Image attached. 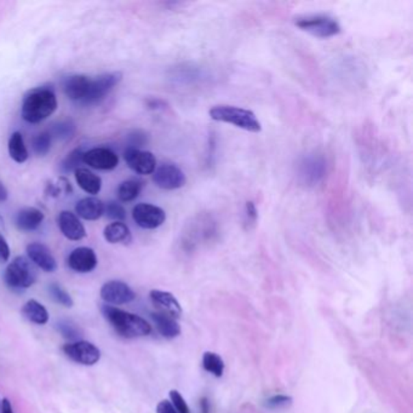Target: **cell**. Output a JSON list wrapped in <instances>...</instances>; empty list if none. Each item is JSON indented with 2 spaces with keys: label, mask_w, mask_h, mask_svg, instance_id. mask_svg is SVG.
I'll use <instances>...</instances> for the list:
<instances>
[{
  "label": "cell",
  "mask_w": 413,
  "mask_h": 413,
  "mask_svg": "<svg viewBox=\"0 0 413 413\" xmlns=\"http://www.w3.org/2000/svg\"><path fill=\"white\" fill-rule=\"evenodd\" d=\"M57 97L53 89L42 86L27 92L22 102L21 116L29 124H39L57 109Z\"/></svg>",
  "instance_id": "6da1fadb"
},
{
  "label": "cell",
  "mask_w": 413,
  "mask_h": 413,
  "mask_svg": "<svg viewBox=\"0 0 413 413\" xmlns=\"http://www.w3.org/2000/svg\"><path fill=\"white\" fill-rule=\"evenodd\" d=\"M101 312L111 328L125 338L146 337L152 332V326L146 319L138 317L133 312H125L120 308L103 304Z\"/></svg>",
  "instance_id": "7a4b0ae2"
},
{
  "label": "cell",
  "mask_w": 413,
  "mask_h": 413,
  "mask_svg": "<svg viewBox=\"0 0 413 413\" xmlns=\"http://www.w3.org/2000/svg\"><path fill=\"white\" fill-rule=\"evenodd\" d=\"M209 114H210V118L216 122L232 124L234 126L243 129L250 133L262 131V125H261L258 118L256 117L254 111L245 109V108L221 105V106L212 107Z\"/></svg>",
  "instance_id": "3957f363"
},
{
  "label": "cell",
  "mask_w": 413,
  "mask_h": 413,
  "mask_svg": "<svg viewBox=\"0 0 413 413\" xmlns=\"http://www.w3.org/2000/svg\"><path fill=\"white\" fill-rule=\"evenodd\" d=\"M4 280L12 290H26L34 285L37 280V271L31 261L18 256L6 267Z\"/></svg>",
  "instance_id": "277c9868"
},
{
  "label": "cell",
  "mask_w": 413,
  "mask_h": 413,
  "mask_svg": "<svg viewBox=\"0 0 413 413\" xmlns=\"http://www.w3.org/2000/svg\"><path fill=\"white\" fill-rule=\"evenodd\" d=\"M296 26L304 32L312 34L314 37L326 38L338 36L341 26L337 20L329 15H310V16L298 17L296 18Z\"/></svg>",
  "instance_id": "5b68a950"
},
{
  "label": "cell",
  "mask_w": 413,
  "mask_h": 413,
  "mask_svg": "<svg viewBox=\"0 0 413 413\" xmlns=\"http://www.w3.org/2000/svg\"><path fill=\"white\" fill-rule=\"evenodd\" d=\"M62 350L67 358L80 365L94 366L101 359V350L88 341L69 342Z\"/></svg>",
  "instance_id": "8992f818"
},
{
  "label": "cell",
  "mask_w": 413,
  "mask_h": 413,
  "mask_svg": "<svg viewBox=\"0 0 413 413\" xmlns=\"http://www.w3.org/2000/svg\"><path fill=\"white\" fill-rule=\"evenodd\" d=\"M154 183L165 191L180 189L186 185L187 178L185 172L172 163H164L159 165L153 174Z\"/></svg>",
  "instance_id": "52a82bcc"
},
{
  "label": "cell",
  "mask_w": 413,
  "mask_h": 413,
  "mask_svg": "<svg viewBox=\"0 0 413 413\" xmlns=\"http://www.w3.org/2000/svg\"><path fill=\"white\" fill-rule=\"evenodd\" d=\"M122 80V75L120 72L105 73L96 77L95 79L91 78L89 94L85 105H95L101 102Z\"/></svg>",
  "instance_id": "ba28073f"
},
{
  "label": "cell",
  "mask_w": 413,
  "mask_h": 413,
  "mask_svg": "<svg viewBox=\"0 0 413 413\" xmlns=\"http://www.w3.org/2000/svg\"><path fill=\"white\" fill-rule=\"evenodd\" d=\"M133 218L138 227L157 229L165 222L166 213L161 207L148 202H141L133 207Z\"/></svg>",
  "instance_id": "9c48e42d"
},
{
  "label": "cell",
  "mask_w": 413,
  "mask_h": 413,
  "mask_svg": "<svg viewBox=\"0 0 413 413\" xmlns=\"http://www.w3.org/2000/svg\"><path fill=\"white\" fill-rule=\"evenodd\" d=\"M100 296L107 304L122 306L133 302L136 298V293L125 282L119 280L107 281L103 284L100 291Z\"/></svg>",
  "instance_id": "30bf717a"
},
{
  "label": "cell",
  "mask_w": 413,
  "mask_h": 413,
  "mask_svg": "<svg viewBox=\"0 0 413 413\" xmlns=\"http://www.w3.org/2000/svg\"><path fill=\"white\" fill-rule=\"evenodd\" d=\"M127 166L138 175H152L157 169V159L153 153L141 149L127 148L124 153Z\"/></svg>",
  "instance_id": "8fae6325"
},
{
  "label": "cell",
  "mask_w": 413,
  "mask_h": 413,
  "mask_svg": "<svg viewBox=\"0 0 413 413\" xmlns=\"http://www.w3.org/2000/svg\"><path fill=\"white\" fill-rule=\"evenodd\" d=\"M83 163L92 169L109 171V170H114L117 168L119 164V158L111 149L96 147V148L85 152L83 155Z\"/></svg>",
  "instance_id": "7c38bea8"
},
{
  "label": "cell",
  "mask_w": 413,
  "mask_h": 413,
  "mask_svg": "<svg viewBox=\"0 0 413 413\" xmlns=\"http://www.w3.org/2000/svg\"><path fill=\"white\" fill-rule=\"evenodd\" d=\"M26 252L28 260L44 271L53 273L57 269L56 258L53 257V252L46 245L42 243H32L27 246Z\"/></svg>",
  "instance_id": "4fadbf2b"
},
{
  "label": "cell",
  "mask_w": 413,
  "mask_h": 413,
  "mask_svg": "<svg viewBox=\"0 0 413 413\" xmlns=\"http://www.w3.org/2000/svg\"><path fill=\"white\" fill-rule=\"evenodd\" d=\"M90 81L91 78L88 75H70L64 81V95L67 96L70 101L85 105L89 94Z\"/></svg>",
  "instance_id": "5bb4252c"
},
{
  "label": "cell",
  "mask_w": 413,
  "mask_h": 413,
  "mask_svg": "<svg viewBox=\"0 0 413 413\" xmlns=\"http://www.w3.org/2000/svg\"><path fill=\"white\" fill-rule=\"evenodd\" d=\"M97 263L95 251L86 246L73 250L69 254V268L77 273H90L97 267Z\"/></svg>",
  "instance_id": "9a60e30c"
},
{
  "label": "cell",
  "mask_w": 413,
  "mask_h": 413,
  "mask_svg": "<svg viewBox=\"0 0 413 413\" xmlns=\"http://www.w3.org/2000/svg\"><path fill=\"white\" fill-rule=\"evenodd\" d=\"M59 227L64 237L72 241H79L86 237V229L73 212L62 211L59 213Z\"/></svg>",
  "instance_id": "2e32d148"
},
{
  "label": "cell",
  "mask_w": 413,
  "mask_h": 413,
  "mask_svg": "<svg viewBox=\"0 0 413 413\" xmlns=\"http://www.w3.org/2000/svg\"><path fill=\"white\" fill-rule=\"evenodd\" d=\"M149 297L154 306L159 309V312L169 314L176 319L182 315V307L172 293L161 290H152L149 292Z\"/></svg>",
  "instance_id": "e0dca14e"
},
{
  "label": "cell",
  "mask_w": 413,
  "mask_h": 413,
  "mask_svg": "<svg viewBox=\"0 0 413 413\" xmlns=\"http://www.w3.org/2000/svg\"><path fill=\"white\" fill-rule=\"evenodd\" d=\"M301 166V176L306 183L314 186L323 180L326 172V161L319 155H312L303 161Z\"/></svg>",
  "instance_id": "ac0fdd59"
},
{
  "label": "cell",
  "mask_w": 413,
  "mask_h": 413,
  "mask_svg": "<svg viewBox=\"0 0 413 413\" xmlns=\"http://www.w3.org/2000/svg\"><path fill=\"white\" fill-rule=\"evenodd\" d=\"M75 213L86 221H96L105 213V204L95 196H88L77 202Z\"/></svg>",
  "instance_id": "d6986e66"
},
{
  "label": "cell",
  "mask_w": 413,
  "mask_h": 413,
  "mask_svg": "<svg viewBox=\"0 0 413 413\" xmlns=\"http://www.w3.org/2000/svg\"><path fill=\"white\" fill-rule=\"evenodd\" d=\"M44 213L37 207H25L17 212L16 227L22 232H33L42 226Z\"/></svg>",
  "instance_id": "ffe728a7"
},
{
  "label": "cell",
  "mask_w": 413,
  "mask_h": 413,
  "mask_svg": "<svg viewBox=\"0 0 413 413\" xmlns=\"http://www.w3.org/2000/svg\"><path fill=\"white\" fill-rule=\"evenodd\" d=\"M157 330L164 338L172 339L181 334V326L174 317L165 312H155L150 314Z\"/></svg>",
  "instance_id": "44dd1931"
},
{
  "label": "cell",
  "mask_w": 413,
  "mask_h": 413,
  "mask_svg": "<svg viewBox=\"0 0 413 413\" xmlns=\"http://www.w3.org/2000/svg\"><path fill=\"white\" fill-rule=\"evenodd\" d=\"M75 181L78 186L88 194L96 196L101 191L102 180L100 176L95 175L90 170L79 168L75 172Z\"/></svg>",
  "instance_id": "7402d4cb"
},
{
  "label": "cell",
  "mask_w": 413,
  "mask_h": 413,
  "mask_svg": "<svg viewBox=\"0 0 413 413\" xmlns=\"http://www.w3.org/2000/svg\"><path fill=\"white\" fill-rule=\"evenodd\" d=\"M103 237L109 244H129L131 241V232L124 222H111L103 230Z\"/></svg>",
  "instance_id": "603a6c76"
},
{
  "label": "cell",
  "mask_w": 413,
  "mask_h": 413,
  "mask_svg": "<svg viewBox=\"0 0 413 413\" xmlns=\"http://www.w3.org/2000/svg\"><path fill=\"white\" fill-rule=\"evenodd\" d=\"M22 314L28 321L37 325H45L49 321L48 309L36 299H29L23 304Z\"/></svg>",
  "instance_id": "cb8c5ba5"
},
{
  "label": "cell",
  "mask_w": 413,
  "mask_h": 413,
  "mask_svg": "<svg viewBox=\"0 0 413 413\" xmlns=\"http://www.w3.org/2000/svg\"><path fill=\"white\" fill-rule=\"evenodd\" d=\"M8 150H9V155H10L11 159L14 160L17 164L26 163L28 157H29L23 136L18 131L12 133L10 138H9Z\"/></svg>",
  "instance_id": "d4e9b609"
},
{
  "label": "cell",
  "mask_w": 413,
  "mask_h": 413,
  "mask_svg": "<svg viewBox=\"0 0 413 413\" xmlns=\"http://www.w3.org/2000/svg\"><path fill=\"white\" fill-rule=\"evenodd\" d=\"M142 187L144 183L136 178L124 181L118 188V199L122 202H133L139 196Z\"/></svg>",
  "instance_id": "484cf974"
},
{
  "label": "cell",
  "mask_w": 413,
  "mask_h": 413,
  "mask_svg": "<svg viewBox=\"0 0 413 413\" xmlns=\"http://www.w3.org/2000/svg\"><path fill=\"white\" fill-rule=\"evenodd\" d=\"M202 367L205 371L215 377H222L224 372V361L213 351H206L202 355Z\"/></svg>",
  "instance_id": "4316f807"
},
{
  "label": "cell",
  "mask_w": 413,
  "mask_h": 413,
  "mask_svg": "<svg viewBox=\"0 0 413 413\" xmlns=\"http://www.w3.org/2000/svg\"><path fill=\"white\" fill-rule=\"evenodd\" d=\"M83 150L81 149H75L70 153L67 154V157L64 158L61 164H59V170L64 174H69V172H75L79 169V165L83 163Z\"/></svg>",
  "instance_id": "83f0119b"
},
{
  "label": "cell",
  "mask_w": 413,
  "mask_h": 413,
  "mask_svg": "<svg viewBox=\"0 0 413 413\" xmlns=\"http://www.w3.org/2000/svg\"><path fill=\"white\" fill-rule=\"evenodd\" d=\"M51 141H53V136L49 131L38 133L37 136L32 139L34 153L37 154L38 157H45L51 149Z\"/></svg>",
  "instance_id": "f1b7e54d"
},
{
  "label": "cell",
  "mask_w": 413,
  "mask_h": 413,
  "mask_svg": "<svg viewBox=\"0 0 413 413\" xmlns=\"http://www.w3.org/2000/svg\"><path fill=\"white\" fill-rule=\"evenodd\" d=\"M49 292H50V295H51L53 299L59 303V304H61V306H64V307L66 308L73 307V304H75L73 298H72L68 292L66 291L64 287L59 285V284H51V285L49 287Z\"/></svg>",
  "instance_id": "f546056e"
},
{
  "label": "cell",
  "mask_w": 413,
  "mask_h": 413,
  "mask_svg": "<svg viewBox=\"0 0 413 413\" xmlns=\"http://www.w3.org/2000/svg\"><path fill=\"white\" fill-rule=\"evenodd\" d=\"M51 136H56L59 138H69L72 137L75 133V125L70 120H62L57 122L56 125H53V130L49 131Z\"/></svg>",
  "instance_id": "4dcf8cb0"
},
{
  "label": "cell",
  "mask_w": 413,
  "mask_h": 413,
  "mask_svg": "<svg viewBox=\"0 0 413 413\" xmlns=\"http://www.w3.org/2000/svg\"><path fill=\"white\" fill-rule=\"evenodd\" d=\"M105 213L114 222H122L126 218V211L122 204L118 202H109L105 205Z\"/></svg>",
  "instance_id": "1f68e13d"
},
{
  "label": "cell",
  "mask_w": 413,
  "mask_h": 413,
  "mask_svg": "<svg viewBox=\"0 0 413 413\" xmlns=\"http://www.w3.org/2000/svg\"><path fill=\"white\" fill-rule=\"evenodd\" d=\"M292 403V397L289 395H273L268 397L265 401V408H271V410H279V408H287Z\"/></svg>",
  "instance_id": "d6a6232c"
},
{
  "label": "cell",
  "mask_w": 413,
  "mask_h": 413,
  "mask_svg": "<svg viewBox=\"0 0 413 413\" xmlns=\"http://www.w3.org/2000/svg\"><path fill=\"white\" fill-rule=\"evenodd\" d=\"M170 400L171 403L174 405L176 411L178 413H191V408L188 406V403H186L185 397L181 395L180 392L177 390H171L170 392Z\"/></svg>",
  "instance_id": "836d02e7"
},
{
  "label": "cell",
  "mask_w": 413,
  "mask_h": 413,
  "mask_svg": "<svg viewBox=\"0 0 413 413\" xmlns=\"http://www.w3.org/2000/svg\"><path fill=\"white\" fill-rule=\"evenodd\" d=\"M257 218H258V212H257V209L254 206V202H246V205H245V226H246V229L254 227L256 223H257Z\"/></svg>",
  "instance_id": "e575fe53"
},
{
  "label": "cell",
  "mask_w": 413,
  "mask_h": 413,
  "mask_svg": "<svg viewBox=\"0 0 413 413\" xmlns=\"http://www.w3.org/2000/svg\"><path fill=\"white\" fill-rule=\"evenodd\" d=\"M59 331L64 337L69 339H75L78 337V330L75 329V325L68 321H61L59 323Z\"/></svg>",
  "instance_id": "d590c367"
},
{
  "label": "cell",
  "mask_w": 413,
  "mask_h": 413,
  "mask_svg": "<svg viewBox=\"0 0 413 413\" xmlns=\"http://www.w3.org/2000/svg\"><path fill=\"white\" fill-rule=\"evenodd\" d=\"M9 258H10V248L4 235L0 233V263H5Z\"/></svg>",
  "instance_id": "8d00e7d4"
},
{
  "label": "cell",
  "mask_w": 413,
  "mask_h": 413,
  "mask_svg": "<svg viewBox=\"0 0 413 413\" xmlns=\"http://www.w3.org/2000/svg\"><path fill=\"white\" fill-rule=\"evenodd\" d=\"M157 413H178L169 400H163L157 406Z\"/></svg>",
  "instance_id": "74e56055"
},
{
  "label": "cell",
  "mask_w": 413,
  "mask_h": 413,
  "mask_svg": "<svg viewBox=\"0 0 413 413\" xmlns=\"http://www.w3.org/2000/svg\"><path fill=\"white\" fill-rule=\"evenodd\" d=\"M0 413H14V408H12V405L9 401V399L4 397L1 400V403H0Z\"/></svg>",
  "instance_id": "f35d334b"
},
{
  "label": "cell",
  "mask_w": 413,
  "mask_h": 413,
  "mask_svg": "<svg viewBox=\"0 0 413 413\" xmlns=\"http://www.w3.org/2000/svg\"><path fill=\"white\" fill-rule=\"evenodd\" d=\"M199 406H200V411L202 413H211V405H210V400L206 397H202L199 401Z\"/></svg>",
  "instance_id": "ab89813d"
},
{
  "label": "cell",
  "mask_w": 413,
  "mask_h": 413,
  "mask_svg": "<svg viewBox=\"0 0 413 413\" xmlns=\"http://www.w3.org/2000/svg\"><path fill=\"white\" fill-rule=\"evenodd\" d=\"M8 189H6L5 186L0 182V202H4L8 200Z\"/></svg>",
  "instance_id": "60d3db41"
},
{
  "label": "cell",
  "mask_w": 413,
  "mask_h": 413,
  "mask_svg": "<svg viewBox=\"0 0 413 413\" xmlns=\"http://www.w3.org/2000/svg\"><path fill=\"white\" fill-rule=\"evenodd\" d=\"M0 403H1V401H0Z\"/></svg>",
  "instance_id": "b9f144b4"
}]
</instances>
